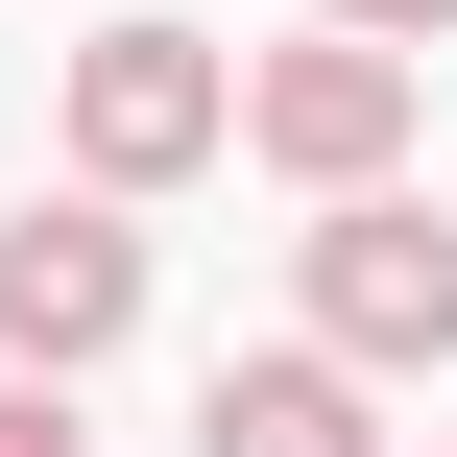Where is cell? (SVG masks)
<instances>
[{
    "mask_svg": "<svg viewBox=\"0 0 457 457\" xmlns=\"http://www.w3.org/2000/svg\"><path fill=\"white\" fill-rule=\"evenodd\" d=\"M0 457H96V434H72V386H24V361H0Z\"/></svg>",
    "mask_w": 457,
    "mask_h": 457,
    "instance_id": "cell-6",
    "label": "cell"
},
{
    "mask_svg": "<svg viewBox=\"0 0 457 457\" xmlns=\"http://www.w3.org/2000/svg\"><path fill=\"white\" fill-rule=\"evenodd\" d=\"M410 96H434V48L313 24V48H265V72H241V145H265L289 193H361V169H410Z\"/></svg>",
    "mask_w": 457,
    "mask_h": 457,
    "instance_id": "cell-4",
    "label": "cell"
},
{
    "mask_svg": "<svg viewBox=\"0 0 457 457\" xmlns=\"http://www.w3.org/2000/svg\"><path fill=\"white\" fill-rule=\"evenodd\" d=\"M120 337H145V193H24V217H0V361L72 386V361H120Z\"/></svg>",
    "mask_w": 457,
    "mask_h": 457,
    "instance_id": "cell-3",
    "label": "cell"
},
{
    "mask_svg": "<svg viewBox=\"0 0 457 457\" xmlns=\"http://www.w3.org/2000/svg\"><path fill=\"white\" fill-rule=\"evenodd\" d=\"M289 289H313V337H337L361 386H410V361H457V217H410L386 169H361V193H313Z\"/></svg>",
    "mask_w": 457,
    "mask_h": 457,
    "instance_id": "cell-1",
    "label": "cell"
},
{
    "mask_svg": "<svg viewBox=\"0 0 457 457\" xmlns=\"http://www.w3.org/2000/svg\"><path fill=\"white\" fill-rule=\"evenodd\" d=\"M217 145H241L217 24H96V48H72V193H169V169H217Z\"/></svg>",
    "mask_w": 457,
    "mask_h": 457,
    "instance_id": "cell-2",
    "label": "cell"
},
{
    "mask_svg": "<svg viewBox=\"0 0 457 457\" xmlns=\"http://www.w3.org/2000/svg\"><path fill=\"white\" fill-rule=\"evenodd\" d=\"M313 24H361V48H457V0H313Z\"/></svg>",
    "mask_w": 457,
    "mask_h": 457,
    "instance_id": "cell-7",
    "label": "cell"
},
{
    "mask_svg": "<svg viewBox=\"0 0 457 457\" xmlns=\"http://www.w3.org/2000/svg\"><path fill=\"white\" fill-rule=\"evenodd\" d=\"M193 457H386V434H361V361L337 337H265V361L193 386Z\"/></svg>",
    "mask_w": 457,
    "mask_h": 457,
    "instance_id": "cell-5",
    "label": "cell"
}]
</instances>
